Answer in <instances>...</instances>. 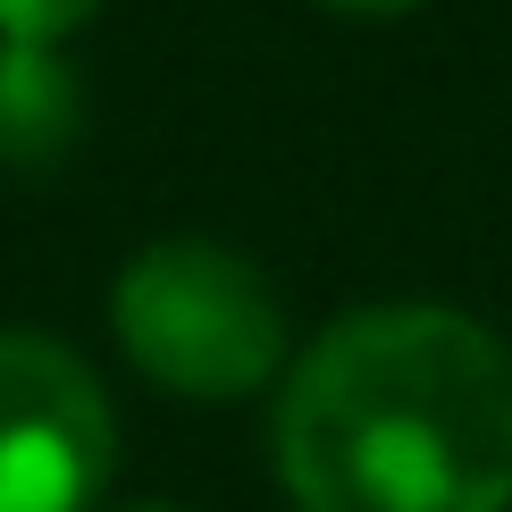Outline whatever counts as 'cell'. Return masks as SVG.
Returning a JSON list of instances; mask_svg holds the SVG:
<instances>
[{
    "label": "cell",
    "instance_id": "obj_1",
    "mask_svg": "<svg viewBox=\"0 0 512 512\" xmlns=\"http://www.w3.org/2000/svg\"><path fill=\"white\" fill-rule=\"evenodd\" d=\"M277 471L303 512H512V353L437 303H370L294 361Z\"/></svg>",
    "mask_w": 512,
    "mask_h": 512
},
{
    "label": "cell",
    "instance_id": "obj_2",
    "mask_svg": "<svg viewBox=\"0 0 512 512\" xmlns=\"http://www.w3.org/2000/svg\"><path fill=\"white\" fill-rule=\"evenodd\" d=\"M110 328L143 378L202 395V403L252 395L286 361V311H277L269 277L244 252L194 244V236L126 261L110 294Z\"/></svg>",
    "mask_w": 512,
    "mask_h": 512
},
{
    "label": "cell",
    "instance_id": "obj_5",
    "mask_svg": "<svg viewBox=\"0 0 512 512\" xmlns=\"http://www.w3.org/2000/svg\"><path fill=\"white\" fill-rule=\"evenodd\" d=\"M101 0H0V42H68Z\"/></svg>",
    "mask_w": 512,
    "mask_h": 512
},
{
    "label": "cell",
    "instance_id": "obj_7",
    "mask_svg": "<svg viewBox=\"0 0 512 512\" xmlns=\"http://www.w3.org/2000/svg\"><path fill=\"white\" fill-rule=\"evenodd\" d=\"M126 512H168V504H126Z\"/></svg>",
    "mask_w": 512,
    "mask_h": 512
},
{
    "label": "cell",
    "instance_id": "obj_4",
    "mask_svg": "<svg viewBox=\"0 0 512 512\" xmlns=\"http://www.w3.org/2000/svg\"><path fill=\"white\" fill-rule=\"evenodd\" d=\"M76 76L59 42H0V160L9 168H51L76 143Z\"/></svg>",
    "mask_w": 512,
    "mask_h": 512
},
{
    "label": "cell",
    "instance_id": "obj_3",
    "mask_svg": "<svg viewBox=\"0 0 512 512\" xmlns=\"http://www.w3.org/2000/svg\"><path fill=\"white\" fill-rule=\"evenodd\" d=\"M118 462L110 395L59 336L0 328V512H84Z\"/></svg>",
    "mask_w": 512,
    "mask_h": 512
},
{
    "label": "cell",
    "instance_id": "obj_6",
    "mask_svg": "<svg viewBox=\"0 0 512 512\" xmlns=\"http://www.w3.org/2000/svg\"><path fill=\"white\" fill-rule=\"evenodd\" d=\"M319 9H336V17H395V9H412V0H319Z\"/></svg>",
    "mask_w": 512,
    "mask_h": 512
}]
</instances>
